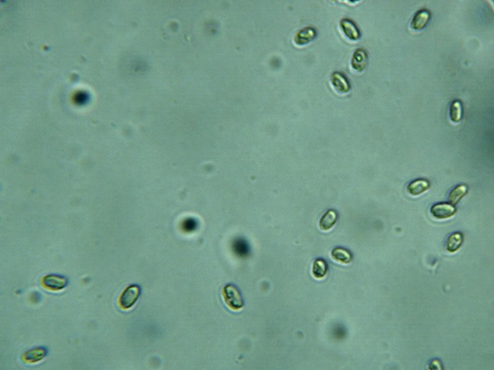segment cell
<instances>
[{"mask_svg": "<svg viewBox=\"0 0 494 370\" xmlns=\"http://www.w3.org/2000/svg\"><path fill=\"white\" fill-rule=\"evenodd\" d=\"M328 271V265L325 260L319 259L313 263L312 273L313 276L317 279L323 278L326 275Z\"/></svg>", "mask_w": 494, "mask_h": 370, "instance_id": "obj_17", "label": "cell"}, {"mask_svg": "<svg viewBox=\"0 0 494 370\" xmlns=\"http://www.w3.org/2000/svg\"><path fill=\"white\" fill-rule=\"evenodd\" d=\"M430 19V11L426 9H422L415 14L412 20L411 27L415 30L423 29L428 25Z\"/></svg>", "mask_w": 494, "mask_h": 370, "instance_id": "obj_5", "label": "cell"}, {"mask_svg": "<svg viewBox=\"0 0 494 370\" xmlns=\"http://www.w3.org/2000/svg\"><path fill=\"white\" fill-rule=\"evenodd\" d=\"M331 255L336 262L342 264H349L353 258L349 251L342 248L335 249L332 251Z\"/></svg>", "mask_w": 494, "mask_h": 370, "instance_id": "obj_14", "label": "cell"}, {"mask_svg": "<svg viewBox=\"0 0 494 370\" xmlns=\"http://www.w3.org/2000/svg\"><path fill=\"white\" fill-rule=\"evenodd\" d=\"M368 63L367 53L363 49H357L352 59V66L358 72L363 71Z\"/></svg>", "mask_w": 494, "mask_h": 370, "instance_id": "obj_11", "label": "cell"}, {"mask_svg": "<svg viewBox=\"0 0 494 370\" xmlns=\"http://www.w3.org/2000/svg\"><path fill=\"white\" fill-rule=\"evenodd\" d=\"M141 294V288L138 285L128 286L122 292L119 299V305L122 309H131L138 301Z\"/></svg>", "mask_w": 494, "mask_h": 370, "instance_id": "obj_2", "label": "cell"}, {"mask_svg": "<svg viewBox=\"0 0 494 370\" xmlns=\"http://www.w3.org/2000/svg\"><path fill=\"white\" fill-rule=\"evenodd\" d=\"M468 187L464 184L458 185L450 192L448 199L452 205H456L461 201L468 193Z\"/></svg>", "mask_w": 494, "mask_h": 370, "instance_id": "obj_12", "label": "cell"}, {"mask_svg": "<svg viewBox=\"0 0 494 370\" xmlns=\"http://www.w3.org/2000/svg\"><path fill=\"white\" fill-rule=\"evenodd\" d=\"M449 116L452 122H460L463 117V104L460 100L455 99L452 102L450 106Z\"/></svg>", "mask_w": 494, "mask_h": 370, "instance_id": "obj_16", "label": "cell"}, {"mask_svg": "<svg viewBox=\"0 0 494 370\" xmlns=\"http://www.w3.org/2000/svg\"><path fill=\"white\" fill-rule=\"evenodd\" d=\"M48 354V350L45 348H36L27 351L23 355V360L27 363H37L41 361Z\"/></svg>", "mask_w": 494, "mask_h": 370, "instance_id": "obj_10", "label": "cell"}, {"mask_svg": "<svg viewBox=\"0 0 494 370\" xmlns=\"http://www.w3.org/2000/svg\"><path fill=\"white\" fill-rule=\"evenodd\" d=\"M40 295L39 294V293L35 292L32 295L31 299L35 302L40 301Z\"/></svg>", "mask_w": 494, "mask_h": 370, "instance_id": "obj_18", "label": "cell"}, {"mask_svg": "<svg viewBox=\"0 0 494 370\" xmlns=\"http://www.w3.org/2000/svg\"><path fill=\"white\" fill-rule=\"evenodd\" d=\"M431 214L437 219L443 220L451 218L456 213V209L451 204L440 202L434 204L431 208Z\"/></svg>", "mask_w": 494, "mask_h": 370, "instance_id": "obj_4", "label": "cell"}, {"mask_svg": "<svg viewBox=\"0 0 494 370\" xmlns=\"http://www.w3.org/2000/svg\"><path fill=\"white\" fill-rule=\"evenodd\" d=\"M316 36V30L312 27H305L299 30L296 34L294 41L296 45L303 46L307 45Z\"/></svg>", "mask_w": 494, "mask_h": 370, "instance_id": "obj_8", "label": "cell"}, {"mask_svg": "<svg viewBox=\"0 0 494 370\" xmlns=\"http://www.w3.org/2000/svg\"><path fill=\"white\" fill-rule=\"evenodd\" d=\"M337 219V214L334 210H329L324 214L319 222L320 229L328 231L333 227Z\"/></svg>", "mask_w": 494, "mask_h": 370, "instance_id": "obj_13", "label": "cell"}, {"mask_svg": "<svg viewBox=\"0 0 494 370\" xmlns=\"http://www.w3.org/2000/svg\"><path fill=\"white\" fill-rule=\"evenodd\" d=\"M331 80L332 84L338 92L344 94L349 92L350 90L349 81L342 73L338 72L334 73L332 74Z\"/></svg>", "mask_w": 494, "mask_h": 370, "instance_id": "obj_9", "label": "cell"}, {"mask_svg": "<svg viewBox=\"0 0 494 370\" xmlns=\"http://www.w3.org/2000/svg\"><path fill=\"white\" fill-rule=\"evenodd\" d=\"M430 183L426 179L419 178L408 184L407 190L412 196H418L430 189Z\"/></svg>", "mask_w": 494, "mask_h": 370, "instance_id": "obj_7", "label": "cell"}, {"mask_svg": "<svg viewBox=\"0 0 494 370\" xmlns=\"http://www.w3.org/2000/svg\"><path fill=\"white\" fill-rule=\"evenodd\" d=\"M222 297L225 303L232 310H240L244 306V301L240 290L233 284H227L222 290Z\"/></svg>", "mask_w": 494, "mask_h": 370, "instance_id": "obj_1", "label": "cell"}, {"mask_svg": "<svg viewBox=\"0 0 494 370\" xmlns=\"http://www.w3.org/2000/svg\"><path fill=\"white\" fill-rule=\"evenodd\" d=\"M463 242V234L460 232L454 233L447 239L446 248L449 252L454 253L458 251L462 245Z\"/></svg>", "mask_w": 494, "mask_h": 370, "instance_id": "obj_15", "label": "cell"}, {"mask_svg": "<svg viewBox=\"0 0 494 370\" xmlns=\"http://www.w3.org/2000/svg\"><path fill=\"white\" fill-rule=\"evenodd\" d=\"M68 278L57 274H47L41 280L44 288L53 292L64 289L68 286Z\"/></svg>", "mask_w": 494, "mask_h": 370, "instance_id": "obj_3", "label": "cell"}, {"mask_svg": "<svg viewBox=\"0 0 494 370\" xmlns=\"http://www.w3.org/2000/svg\"><path fill=\"white\" fill-rule=\"evenodd\" d=\"M340 28L345 36L352 40H357L361 37L360 31L352 20L343 19L340 23Z\"/></svg>", "mask_w": 494, "mask_h": 370, "instance_id": "obj_6", "label": "cell"}]
</instances>
